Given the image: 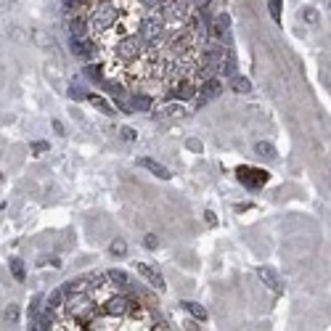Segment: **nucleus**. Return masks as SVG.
<instances>
[{"mask_svg": "<svg viewBox=\"0 0 331 331\" xmlns=\"http://www.w3.org/2000/svg\"><path fill=\"white\" fill-rule=\"evenodd\" d=\"M183 307H185V313H191L196 321H201V323L207 321V310H204L199 302H191V299H188V302H183Z\"/></svg>", "mask_w": 331, "mask_h": 331, "instance_id": "18", "label": "nucleus"}, {"mask_svg": "<svg viewBox=\"0 0 331 331\" xmlns=\"http://www.w3.org/2000/svg\"><path fill=\"white\" fill-rule=\"evenodd\" d=\"M88 32V22L85 19H69V37H85Z\"/></svg>", "mask_w": 331, "mask_h": 331, "instance_id": "15", "label": "nucleus"}, {"mask_svg": "<svg viewBox=\"0 0 331 331\" xmlns=\"http://www.w3.org/2000/svg\"><path fill=\"white\" fill-rule=\"evenodd\" d=\"M210 3H212V0H194V6H196V8H201V11H204V8H210Z\"/></svg>", "mask_w": 331, "mask_h": 331, "instance_id": "35", "label": "nucleus"}, {"mask_svg": "<svg viewBox=\"0 0 331 331\" xmlns=\"http://www.w3.org/2000/svg\"><path fill=\"white\" fill-rule=\"evenodd\" d=\"M85 77H88V80H93V82H104V74H101V67H96V64H90V67H85Z\"/></svg>", "mask_w": 331, "mask_h": 331, "instance_id": "23", "label": "nucleus"}, {"mask_svg": "<svg viewBox=\"0 0 331 331\" xmlns=\"http://www.w3.org/2000/svg\"><path fill=\"white\" fill-rule=\"evenodd\" d=\"M85 98H88L93 106H96V109H101V112H104L106 117H114V114H117V112H114V106H112V104H106L101 96H85Z\"/></svg>", "mask_w": 331, "mask_h": 331, "instance_id": "19", "label": "nucleus"}, {"mask_svg": "<svg viewBox=\"0 0 331 331\" xmlns=\"http://www.w3.org/2000/svg\"><path fill=\"white\" fill-rule=\"evenodd\" d=\"M220 90H223V88H220V80H212V77H210V80L201 85V98L196 101V106H204L210 98H217Z\"/></svg>", "mask_w": 331, "mask_h": 331, "instance_id": "11", "label": "nucleus"}, {"mask_svg": "<svg viewBox=\"0 0 331 331\" xmlns=\"http://www.w3.org/2000/svg\"><path fill=\"white\" fill-rule=\"evenodd\" d=\"M255 151L262 156V159H278V151H276V146H271V143H267V140H260V143L255 146Z\"/></svg>", "mask_w": 331, "mask_h": 331, "instance_id": "16", "label": "nucleus"}, {"mask_svg": "<svg viewBox=\"0 0 331 331\" xmlns=\"http://www.w3.org/2000/svg\"><path fill=\"white\" fill-rule=\"evenodd\" d=\"M130 310H133V302L128 297H122V294L106 299V305H104V313L109 315V318H125V315H130Z\"/></svg>", "mask_w": 331, "mask_h": 331, "instance_id": "6", "label": "nucleus"}, {"mask_svg": "<svg viewBox=\"0 0 331 331\" xmlns=\"http://www.w3.org/2000/svg\"><path fill=\"white\" fill-rule=\"evenodd\" d=\"M140 51H143V43H140L138 35H125L114 45V53H117L119 61H135L140 56Z\"/></svg>", "mask_w": 331, "mask_h": 331, "instance_id": "2", "label": "nucleus"}, {"mask_svg": "<svg viewBox=\"0 0 331 331\" xmlns=\"http://www.w3.org/2000/svg\"><path fill=\"white\" fill-rule=\"evenodd\" d=\"M69 48H72V53L74 56H80V58H88L90 56V43L88 40H82V37H69Z\"/></svg>", "mask_w": 331, "mask_h": 331, "instance_id": "13", "label": "nucleus"}, {"mask_svg": "<svg viewBox=\"0 0 331 331\" xmlns=\"http://www.w3.org/2000/svg\"><path fill=\"white\" fill-rule=\"evenodd\" d=\"M138 164L143 167V170H149L151 175H156V178H159V180H170V178H172L167 167H162L159 162H154V159H149V156H140V159H138Z\"/></svg>", "mask_w": 331, "mask_h": 331, "instance_id": "10", "label": "nucleus"}, {"mask_svg": "<svg viewBox=\"0 0 331 331\" xmlns=\"http://www.w3.org/2000/svg\"><path fill=\"white\" fill-rule=\"evenodd\" d=\"M122 138H125V140H135V130H130V128H122Z\"/></svg>", "mask_w": 331, "mask_h": 331, "instance_id": "33", "label": "nucleus"}, {"mask_svg": "<svg viewBox=\"0 0 331 331\" xmlns=\"http://www.w3.org/2000/svg\"><path fill=\"white\" fill-rule=\"evenodd\" d=\"M53 130H56V133H58V135H64V125H61V122H58V119H56V122H53Z\"/></svg>", "mask_w": 331, "mask_h": 331, "instance_id": "37", "label": "nucleus"}, {"mask_svg": "<svg viewBox=\"0 0 331 331\" xmlns=\"http://www.w3.org/2000/svg\"><path fill=\"white\" fill-rule=\"evenodd\" d=\"M159 35H162V19H156L154 13H151V16H146L143 22H140L138 37H140V43H143V45H156Z\"/></svg>", "mask_w": 331, "mask_h": 331, "instance_id": "4", "label": "nucleus"}, {"mask_svg": "<svg viewBox=\"0 0 331 331\" xmlns=\"http://www.w3.org/2000/svg\"><path fill=\"white\" fill-rule=\"evenodd\" d=\"M32 37H35V43H37V45H53V40H51V37H45V35L40 32V29H35Z\"/></svg>", "mask_w": 331, "mask_h": 331, "instance_id": "29", "label": "nucleus"}, {"mask_svg": "<svg viewBox=\"0 0 331 331\" xmlns=\"http://www.w3.org/2000/svg\"><path fill=\"white\" fill-rule=\"evenodd\" d=\"M80 3H82V0H64V6L72 11V8H80Z\"/></svg>", "mask_w": 331, "mask_h": 331, "instance_id": "34", "label": "nucleus"}, {"mask_svg": "<svg viewBox=\"0 0 331 331\" xmlns=\"http://www.w3.org/2000/svg\"><path fill=\"white\" fill-rule=\"evenodd\" d=\"M6 321H8V323H16V321H19V307H16V305H11V307L6 310Z\"/></svg>", "mask_w": 331, "mask_h": 331, "instance_id": "28", "label": "nucleus"}, {"mask_svg": "<svg viewBox=\"0 0 331 331\" xmlns=\"http://www.w3.org/2000/svg\"><path fill=\"white\" fill-rule=\"evenodd\" d=\"M67 310H69L72 318H77V321H88V315L93 313V302H90L88 294H82V292H72L69 302H67Z\"/></svg>", "mask_w": 331, "mask_h": 331, "instance_id": "3", "label": "nucleus"}, {"mask_svg": "<svg viewBox=\"0 0 331 331\" xmlns=\"http://www.w3.org/2000/svg\"><path fill=\"white\" fill-rule=\"evenodd\" d=\"M109 252H112L114 257H125V255H128V244H125V241H114L112 246H109Z\"/></svg>", "mask_w": 331, "mask_h": 331, "instance_id": "25", "label": "nucleus"}, {"mask_svg": "<svg viewBox=\"0 0 331 331\" xmlns=\"http://www.w3.org/2000/svg\"><path fill=\"white\" fill-rule=\"evenodd\" d=\"M162 8H164V19H167V22H183V19L188 16L185 0H170V3H164Z\"/></svg>", "mask_w": 331, "mask_h": 331, "instance_id": "7", "label": "nucleus"}, {"mask_svg": "<svg viewBox=\"0 0 331 331\" xmlns=\"http://www.w3.org/2000/svg\"><path fill=\"white\" fill-rule=\"evenodd\" d=\"M69 96H72L74 101H82V98H85V90L77 88V85H72V88H69Z\"/></svg>", "mask_w": 331, "mask_h": 331, "instance_id": "31", "label": "nucleus"}, {"mask_svg": "<svg viewBox=\"0 0 331 331\" xmlns=\"http://www.w3.org/2000/svg\"><path fill=\"white\" fill-rule=\"evenodd\" d=\"M130 109H135V112H149V109H151V98L149 96H133Z\"/></svg>", "mask_w": 331, "mask_h": 331, "instance_id": "20", "label": "nucleus"}, {"mask_svg": "<svg viewBox=\"0 0 331 331\" xmlns=\"http://www.w3.org/2000/svg\"><path fill=\"white\" fill-rule=\"evenodd\" d=\"M0 180H3V172H0Z\"/></svg>", "mask_w": 331, "mask_h": 331, "instance_id": "38", "label": "nucleus"}, {"mask_svg": "<svg viewBox=\"0 0 331 331\" xmlns=\"http://www.w3.org/2000/svg\"><path fill=\"white\" fill-rule=\"evenodd\" d=\"M138 273L143 276L154 289H159V292H164V278H162V273H156L151 265H146V262H138Z\"/></svg>", "mask_w": 331, "mask_h": 331, "instance_id": "9", "label": "nucleus"}, {"mask_svg": "<svg viewBox=\"0 0 331 331\" xmlns=\"http://www.w3.org/2000/svg\"><path fill=\"white\" fill-rule=\"evenodd\" d=\"M271 16H273V22H281V0H271Z\"/></svg>", "mask_w": 331, "mask_h": 331, "instance_id": "27", "label": "nucleus"}, {"mask_svg": "<svg viewBox=\"0 0 331 331\" xmlns=\"http://www.w3.org/2000/svg\"><path fill=\"white\" fill-rule=\"evenodd\" d=\"M164 3H167V0H143V6L151 8V11H154V8H162Z\"/></svg>", "mask_w": 331, "mask_h": 331, "instance_id": "32", "label": "nucleus"}, {"mask_svg": "<svg viewBox=\"0 0 331 331\" xmlns=\"http://www.w3.org/2000/svg\"><path fill=\"white\" fill-rule=\"evenodd\" d=\"M231 90H233V93H241V96H244V93H252V82L246 80V77H239V74H236V77H231Z\"/></svg>", "mask_w": 331, "mask_h": 331, "instance_id": "17", "label": "nucleus"}, {"mask_svg": "<svg viewBox=\"0 0 331 331\" xmlns=\"http://www.w3.org/2000/svg\"><path fill=\"white\" fill-rule=\"evenodd\" d=\"M228 24H231V19L225 16V13H223V16H217L215 24H212V35L217 40H228Z\"/></svg>", "mask_w": 331, "mask_h": 331, "instance_id": "14", "label": "nucleus"}, {"mask_svg": "<svg viewBox=\"0 0 331 331\" xmlns=\"http://www.w3.org/2000/svg\"><path fill=\"white\" fill-rule=\"evenodd\" d=\"M11 273H13V278H16V281H24V276H27L24 262L22 260H11Z\"/></svg>", "mask_w": 331, "mask_h": 331, "instance_id": "24", "label": "nucleus"}, {"mask_svg": "<svg viewBox=\"0 0 331 331\" xmlns=\"http://www.w3.org/2000/svg\"><path fill=\"white\" fill-rule=\"evenodd\" d=\"M61 297H64V292H61V289L51 292V297H48V310H56V307H61Z\"/></svg>", "mask_w": 331, "mask_h": 331, "instance_id": "26", "label": "nucleus"}, {"mask_svg": "<svg viewBox=\"0 0 331 331\" xmlns=\"http://www.w3.org/2000/svg\"><path fill=\"white\" fill-rule=\"evenodd\" d=\"M188 149H191V151H201V143H199V140H188Z\"/></svg>", "mask_w": 331, "mask_h": 331, "instance_id": "36", "label": "nucleus"}, {"mask_svg": "<svg viewBox=\"0 0 331 331\" xmlns=\"http://www.w3.org/2000/svg\"><path fill=\"white\" fill-rule=\"evenodd\" d=\"M117 16H119L117 6H112V3H101V6L93 8L88 27H90V29H96V32H104V29H109V27H112V24L117 22Z\"/></svg>", "mask_w": 331, "mask_h": 331, "instance_id": "1", "label": "nucleus"}, {"mask_svg": "<svg viewBox=\"0 0 331 331\" xmlns=\"http://www.w3.org/2000/svg\"><path fill=\"white\" fill-rule=\"evenodd\" d=\"M236 175H239V180L246 188H252V191H257V188H262L267 183V172L257 170V167H239V170H236Z\"/></svg>", "mask_w": 331, "mask_h": 331, "instance_id": "5", "label": "nucleus"}, {"mask_svg": "<svg viewBox=\"0 0 331 331\" xmlns=\"http://www.w3.org/2000/svg\"><path fill=\"white\" fill-rule=\"evenodd\" d=\"M106 278L112 283H117V286H128V273H122V271H109Z\"/></svg>", "mask_w": 331, "mask_h": 331, "instance_id": "21", "label": "nucleus"}, {"mask_svg": "<svg viewBox=\"0 0 331 331\" xmlns=\"http://www.w3.org/2000/svg\"><path fill=\"white\" fill-rule=\"evenodd\" d=\"M257 276L273 294H283V283H281V278H278V273L273 271V267H257Z\"/></svg>", "mask_w": 331, "mask_h": 331, "instance_id": "8", "label": "nucleus"}, {"mask_svg": "<svg viewBox=\"0 0 331 331\" xmlns=\"http://www.w3.org/2000/svg\"><path fill=\"white\" fill-rule=\"evenodd\" d=\"M51 326H53V310H45V315H40V318H37V326H35V328L48 331Z\"/></svg>", "mask_w": 331, "mask_h": 331, "instance_id": "22", "label": "nucleus"}, {"mask_svg": "<svg viewBox=\"0 0 331 331\" xmlns=\"http://www.w3.org/2000/svg\"><path fill=\"white\" fill-rule=\"evenodd\" d=\"M194 93H196V85L183 80V82H178L175 88L170 90V98H194Z\"/></svg>", "mask_w": 331, "mask_h": 331, "instance_id": "12", "label": "nucleus"}, {"mask_svg": "<svg viewBox=\"0 0 331 331\" xmlns=\"http://www.w3.org/2000/svg\"><path fill=\"white\" fill-rule=\"evenodd\" d=\"M143 246L154 252L156 246H159V239H156V236H154V233H149V236H146V239H143Z\"/></svg>", "mask_w": 331, "mask_h": 331, "instance_id": "30", "label": "nucleus"}]
</instances>
